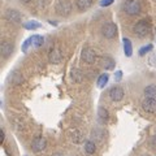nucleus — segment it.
<instances>
[{"instance_id": "4468645a", "label": "nucleus", "mask_w": 156, "mask_h": 156, "mask_svg": "<svg viewBox=\"0 0 156 156\" xmlns=\"http://www.w3.org/2000/svg\"><path fill=\"white\" fill-rule=\"evenodd\" d=\"M76 5L80 11H86L92 5V0H76Z\"/></svg>"}, {"instance_id": "9d476101", "label": "nucleus", "mask_w": 156, "mask_h": 156, "mask_svg": "<svg viewBox=\"0 0 156 156\" xmlns=\"http://www.w3.org/2000/svg\"><path fill=\"white\" fill-rule=\"evenodd\" d=\"M13 48H14V46L12 44L11 42L4 41L2 43V46H0V53H2V57H4V58L9 57L12 55V52H13Z\"/></svg>"}, {"instance_id": "2eb2a0df", "label": "nucleus", "mask_w": 156, "mask_h": 156, "mask_svg": "<svg viewBox=\"0 0 156 156\" xmlns=\"http://www.w3.org/2000/svg\"><path fill=\"white\" fill-rule=\"evenodd\" d=\"M30 41H31V46L35 48H39L44 44V38L42 35H33L30 37Z\"/></svg>"}, {"instance_id": "f8f14e48", "label": "nucleus", "mask_w": 156, "mask_h": 156, "mask_svg": "<svg viewBox=\"0 0 156 156\" xmlns=\"http://www.w3.org/2000/svg\"><path fill=\"white\" fill-rule=\"evenodd\" d=\"M108 111H107L104 107H99V109H98V120H99L100 124H104L108 121Z\"/></svg>"}, {"instance_id": "1a4fd4ad", "label": "nucleus", "mask_w": 156, "mask_h": 156, "mask_svg": "<svg viewBox=\"0 0 156 156\" xmlns=\"http://www.w3.org/2000/svg\"><path fill=\"white\" fill-rule=\"evenodd\" d=\"M46 146H47V143H46V139L43 138V136H37V138L33 140L31 148H33L34 152L39 154V152H42V151L46 148Z\"/></svg>"}, {"instance_id": "a878e982", "label": "nucleus", "mask_w": 156, "mask_h": 156, "mask_svg": "<svg viewBox=\"0 0 156 156\" xmlns=\"http://www.w3.org/2000/svg\"><path fill=\"white\" fill-rule=\"evenodd\" d=\"M121 77H122V73H121V72L119 70V72H117L116 74H115V78H116V81H120V80H121Z\"/></svg>"}, {"instance_id": "a211bd4d", "label": "nucleus", "mask_w": 156, "mask_h": 156, "mask_svg": "<svg viewBox=\"0 0 156 156\" xmlns=\"http://www.w3.org/2000/svg\"><path fill=\"white\" fill-rule=\"evenodd\" d=\"M144 96L146 98H154L156 99V86L155 85H150L147 87H144Z\"/></svg>"}, {"instance_id": "412c9836", "label": "nucleus", "mask_w": 156, "mask_h": 156, "mask_svg": "<svg viewBox=\"0 0 156 156\" xmlns=\"http://www.w3.org/2000/svg\"><path fill=\"white\" fill-rule=\"evenodd\" d=\"M22 81H23V77L17 70L13 72V74L11 76V82H13V83H21Z\"/></svg>"}, {"instance_id": "7ed1b4c3", "label": "nucleus", "mask_w": 156, "mask_h": 156, "mask_svg": "<svg viewBox=\"0 0 156 156\" xmlns=\"http://www.w3.org/2000/svg\"><path fill=\"white\" fill-rule=\"evenodd\" d=\"M148 31H150V25H148V22L146 21V20H140V21H138L135 23V26H134L135 35L143 38V37L147 35Z\"/></svg>"}, {"instance_id": "6e6552de", "label": "nucleus", "mask_w": 156, "mask_h": 156, "mask_svg": "<svg viewBox=\"0 0 156 156\" xmlns=\"http://www.w3.org/2000/svg\"><path fill=\"white\" fill-rule=\"evenodd\" d=\"M5 18L12 23H20L22 20V16L18 11H16V9H8L5 12Z\"/></svg>"}, {"instance_id": "f3484780", "label": "nucleus", "mask_w": 156, "mask_h": 156, "mask_svg": "<svg viewBox=\"0 0 156 156\" xmlns=\"http://www.w3.org/2000/svg\"><path fill=\"white\" fill-rule=\"evenodd\" d=\"M85 152L87 155H94L96 152V144L92 140H87L85 143Z\"/></svg>"}, {"instance_id": "bb28decb", "label": "nucleus", "mask_w": 156, "mask_h": 156, "mask_svg": "<svg viewBox=\"0 0 156 156\" xmlns=\"http://www.w3.org/2000/svg\"><path fill=\"white\" fill-rule=\"evenodd\" d=\"M3 140H4V131L2 130L0 131V142H3Z\"/></svg>"}, {"instance_id": "f257e3e1", "label": "nucleus", "mask_w": 156, "mask_h": 156, "mask_svg": "<svg viewBox=\"0 0 156 156\" xmlns=\"http://www.w3.org/2000/svg\"><path fill=\"white\" fill-rule=\"evenodd\" d=\"M122 9L129 16H136L140 12V5L136 0H126L122 4Z\"/></svg>"}, {"instance_id": "dca6fc26", "label": "nucleus", "mask_w": 156, "mask_h": 156, "mask_svg": "<svg viewBox=\"0 0 156 156\" xmlns=\"http://www.w3.org/2000/svg\"><path fill=\"white\" fill-rule=\"evenodd\" d=\"M101 66L104 68L105 70H111L115 68V60L111 57H103L101 58Z\"/></svg>"}, {"instance_id": "0eeeda50", "label": "nucleus", "mask_w": 156, "mask_h": 156, "mask_svg": "<svg viewBox=\"0 0 156 156\" xmlns=\"http://www.w3.org/2000/svg\"><path fill=\"white\" fill-rule=\"evenodd\" d=\"M142 108L144 112H148V113L156 112V99H154V98H144V100L142 101Z\"/></svg>"}, {"instance_id": "5701e85b", "label": "nucleus", "mask_w": 156, "mask_h": 156, "mask_svg": "<svg viewBox=\"0 0 156 156\" xmlns=\"http://www.w3.org/2000/svg\"><path fill=\"white\" fill-rule=\"evenodd\" d=\"M152 48H154V46H152V44H148V46L142 47V48H140V51H139V55H140V56H144L146 53L150 52L151 50H152Z\"/></svg>"}, {"instance_id": "4be33fe9", "label": "nucleus", "mask_w": 156, "mask_h": 156, "mask_svg": "<svg viewBox=\"0 0 156 156\" xmlns=\"http://www.w3.org/2000/svg\"><path fill=\"white\" fill-rule=\"evenodd\" d=\"M23 26H25V29H27V30H35V29L41 27V23H39L38 21H29Z\"/></svg>"}, {"instance_id": "423d86ee", "label": "nucleus", "mask_w": 156, "mask_h": 156, "mask_svg": "<svg viewBox=\"0 0 156 156\" xmlns=\"http://www.w3.org/2000/svg\"><path fill=\"white\" fill-rule=\"evenodd\" d=\"M124 90H122V87H120V86H113L112 89L109 90V98H111V100L112 101H121L122 100V98H124Z\"/></svg>"}, {"instance_id": "ddd939ff", "label": "nucleus", "mask_w": 156, "mask_h": 156, "mask_svg": "<svg viewBox=\"0 0 156 156\" xmlns=\"http://www.w3.org/2000/svg\"><path fill=\"white\" fill-rule=\"evenodd\" d=\"M122 44H124L125 56L130 57L131 55H133V44H131L130 39H129V38H124V39H122Z\"/></svg>"}, {"instance_id": "393cba45", "label": "nucleus", "mask_w": 156, "mask_h": 156, "mask_svg": "<svg viewBox=\"0 0 156 156\" xmlns=\"http://www.w3.org/2000/svg\"><path fill=\"white\" fill-rule=\"evenodd\" d=\"M29 46H31V41H30V38L26 39V41L23 42V44H22V52H26Z\"/></svg>"}, {"instance_id": "cd10ccee", "label": "nucleus", "mask_w": 156, "mask_h": 156, "mask_svg": "<svg viewBox=\"0 0 156 156\" xmlns=\"http://www.w3.org/2000/svg\"><path fill=\"white\" fill-rule=\"evenodd\" d=\"M21 2H22V3H29L30 0H21Z\"/></svg>"}, {"instance_id": "f03ea898", "label": "nucleus", "mask_w": 156, "mask_h": 156, "mask_svg": "<svg viewBox=\"0 0 156 156\" xmlns=\"http://www.w3.org/2000/svg\"><path fill=\"white\" fill-rule=\"evenodd\" d=\"M101 34L107 39H113L117 35V26L113 22H107L101 27Z\"/></svg>"}, {"instance_id": "9b49d317", "label": "nucleus", "mask_w": 156, "mask_h": 156, "mask_svg": "<svg viewBox=\"0 0 156 156\" xmlns=\"http://www.w3.org/2000/svg\"><path fill=\"white\" fill-rule=\"evenodd\" d=\"M48 58H50V61L53 62V64H58V62H61V60H62L61 50H58V48H52L50 55H48Z\"/></svg>"}, {"instance_id": "aec40b11", "label": "nucleus", "mask_w": 156, "mask_h": 156, "mask_svg": "<svg viewBox=\"0 0 156 156\" xmlns=\"http://www.w3.org/2000/svg\"><path fill=\"white\" fill-rule=\"evenodd\" d=\"M70 138L74 143H81L82 142V134L78 130H72L70 131Z\"/></svg>"}, {"instance_id": "20e7f679", "label": "nucleus", "mask_w": 156, "mask_h": 156, "mask_svg": "<svg viewBox=\"0 0 156 156\" xmlns=\"http://www.w3.org/2000/svg\"><path fill=\"white\" fill-rule=\"evenodd\" d=\"M56 12L60 16H68L72 12V3L69 0H60L56 4Z\"/></svg>"}, {"instance_id": "b1692460", "label": "nucleus", "mask_w": 156, "mask_h": 156, "mask_svg": "<svg viewBox=\"0 0 156 156\" xmlns=\"http://www.w3.org/2000/svg\"><path fill=\"white\" fill-rule=\"evenodd\" d=\"M115 0H100V7H109L111 4H113Z\"/></svg>"}, {"instance_id": "39448f33", "label": "nucleus", "mask_w": 156, "mask_h": 156, "mask_svg": "<svg viewBox=\"0 0 156 156\" xmlns=\"http://www.w3.org/2000/svg\"><path fill=\"white\" fill-rule=\"evenodd\" d=\"M81 60L86 64H94L96 60V53L91 48H83L81 52Z\"/></svg>"}, {"instance_id": "6ab92c4d", "label": "nucleus", "mask_w": 156, "mask_h": 156, "mask_svg": "<svg viewBox=\"0 0 156 156\" xmlns=\"http://www.w3.org/2000/svg\"><path fill=\"white\" fill-rule=\"evenodd\" d=\"M108 80H109V76L108 74H101L99 78H98V81H96V86L99 87V89H104L105 85L108 83Z\"/></svg>"}]
</instances>
